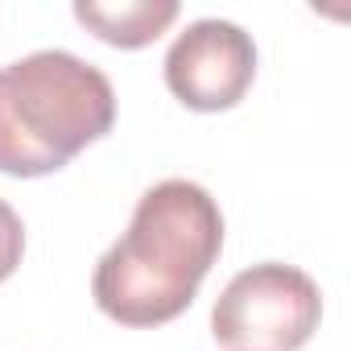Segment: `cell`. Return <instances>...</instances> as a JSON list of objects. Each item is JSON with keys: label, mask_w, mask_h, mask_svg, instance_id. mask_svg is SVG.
<instances>
[{"label": "cell", "mask_w": 351, "mask_h": 351, "mask_svg": "<svg viewBox=\"0 0 351 351\" xmlns=\"http://www.w3.org/2000/svg\"><path fill=\"white\" fill-rule=\"evenodd\" d=\"M223 248L215 199L186 178H165L141 195L128 232L99 256L91 293L120 326H161L178 318Z\"/></svg>", "instance_id": "obj_1"}, {"label": "cell", "mask_w": 351, "mask_h": 351, "mask_svg": "<svg viewBox=\"0 0 351 351\" xmlns=\"http://www.w3.org/2000/svg\"><path fill=\"white\" fill-rule=\"evenodd\" d=\"M112 120L116 91L108 75L66 50H38L0 66V173H54Z\"/></svg>", "instance_id": "obj_2"}, {"label": "cell", "mask_w": 351, "mask_h": 351, "mask_svg": "<svg viewBox=\"0 0 351 351\" xmlns=\"http://www.w3.org/2000/svg\"><path fill=\"white\" fill-rule=\"evenodd\" d=\"M318 318V285L293 265L265 261L228 281L211 310V335L228 351H298Z\"/></svg>", "instance_id": "obj_3"}, {"label": "cell", "mask_w": 351, "mask_h": 351, "mask_svg": "<svg viewBox=\"0 0 351 351\" xmlns=\"http://www.w3.org/2000/svg\"><path fill=\"white\" fill-rule=\"evenodd\" d=\"M256 75L252 38L219 17L195 21L165 54V83L195 112H228L244 99Z\"/></svg>", "instance_id": "obj_4"}, {"label": "cell", "mask_w": 351, "mask_h": 351, "mask_svg": "<svg viewBox=\"0 0 351 351\" xmlns=\"http://www.w3.org/2000/svg\"><path fill=\"white\" fill-rule=\"evenodd\" d=\"M75 17L104 42L120 50H141L157 42L169 21L178 17V0H120V5H99V0H79Z\"/></svg>", "instance_id": "obj_5"}, {"label": "cell", "mask_w": 351, "mask_h": 351, "mask_svg": "<svg viewBox=\"0 0 351 351\" xmlns=\"http://www.w3.org/2000/svg\"><path fill=\"white\" fill-rule=\"evenodd\" d=\"M21 252H25V228H21V215L0 199V281H9L21 265Z\"/></svg>", "instance_id": "obj_6"}]
</instances>
